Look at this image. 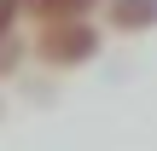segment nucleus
<instances>
[{"mask_svg":"<svg viewBox=\"0 0 157 151\" xmlns=\"http://www.w3.org/2000/svg\"><path fill=\"white\" fill-rule=\"evenodd\" d=\"M111 12H117V23H128V29H146L157 12V0H111Z\"/></svg>","mask_w":157,"mask_h":151,"instance_id":"obj_1","label":"nucleus"},{"mask_svg":"<svg viewBox=\"0 0 157 151\" xmlns=\"http://www.w3.org/2000/svg\"><path fill=\"white\" fill-rule=\"evenodd\" d=\"M52 47H58V52H87V47H93V35H87V29H76V35H58Z\"/></svg>","mask_w":157,"mask_h":151,"instance_id":"obj_2","label":"nucleus"},{"mask_svg":"<svg viewBox=\"0 0 157 151\" xmlns=\"http://www.w3.org/2000/svg\"><path fill=\"white\" fill-rule=\"evenodd\" d=\"M12 6H17V0H0V29L12 23Z\"/></svg>","mask_w":157,"mask_h":151,"instance_id":"obj_3","label":"nucleus"}]
</instances>
